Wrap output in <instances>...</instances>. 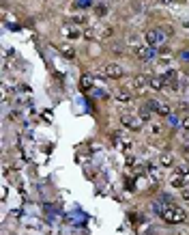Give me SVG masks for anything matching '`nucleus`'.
Returning a JSON list of instances; mask_svg holds the SVG:
<instances>
[{"instance_id": "f257e3e1", "label": "nucleus", "mask_w": 189, "mask_h": 235, "mask_svg": "<svg viewBox=\"0 0 189 235\" xmlns=\"http://www.w3.org/2000/svg\"><path fill=\"white\" fill-rule=\"evenodd\" d=\"M155 212L161 216L166 222H170V224H178V222H183L185 220V212L183 209H178V207H174V205H161V203H155Z\"/></svg>"}, {"instance_id": "f03ea898", "label": "nucleus", "mask_w": 189, "mask_h": 235, "mask_svg": "<svg viewBox=\"0 0 189 235\" xmlns=\"http://www.w3.org/2000/svg\"><path fill=\"white\" fill-rule=\"evenodd\" d=\"M166 35L168 33H163V30H159V28H151L148 33H146V41H148V45H161L163 39H166Z\"/></svg>"}, {"instance_id": "7ed1b4c3", "label": "nucleus", "mask_w": 189, "mask_h": 235, "mask_svg": "<svg viewBox=\"0 0 189 235\" xmlns=\"http://www.w3.org/2000/svg\"><path fill=\"white\" fill-rule=\"evenodd\" d=\"M135 54H138V59H142V60H151L155 56V48L153 45H140L135 50Z\"/></svg>"}, {"instance_id": "20e7f679", "label": "nucleus", "mask_w": 189, "mask_h": 235, "mask_svg": "<svg viewBox=\"0 0 189 235\" xmlns=\"http://www.w3.org/2000/svg\"><path fill=\"white\" fill-rule=\"evenodd\" d=\"M105 76L108 78H120L123 76V69L116 63H110V65H105Z\"/></svg>"}, {"instance_id": "39448f33", "label": "nucleus", "mask_w": 189, "mask_h": 235, "mask_svg": "<svg viewBox=\"0 0 189 235\" xmlns=\"http://www.w3.org/2000/svg\"><path fill=\"white\" fill-rule=\"evenodd\" d=\"M120 121H123V125H127V127H131V130H140V125H142V121L131 117V115H125Z\"/></svg>"}, {"instance_id": "423d86ee", "label": "nucleus", "mask_w": 189, "mask_h": 235, "mask_svg": "<svg viewBox=\"0 0 189 235\" xmlns=\"http://www.w3.org/2000/svg\"><path fill=\"white\" fill-rule=\"evenodd\" d=\"M148 82H151V80L146 78V76H142V74H140V76H135V78L131 80V86H133V89H138V91H140V89H144V86H146Z\"/></svg>"}, {"instance_id": "0eeeda50", "label": "nucleus", "mask_w": 189, "mask_h": 235, "mask_svg": "<svg viewBox=\"0 0 189 235\" xmlns=\"http://www.w3.org/2000/svg\"><path fill=\"white\" fill-rule=\"evenodd\" d=\"M151 108H148V106H146V104H144V106H140V112H138V119H140V121H142V123H144V121H148V119H151Z\"/></svg>"}, {"instance_id": "6e6552de", "label": "nucleus", "mask_w": 189, "mask_h": 235, "mask_svg": "<svg viewBox=\"0 0 189 235\" xmlns=\"http://www.w3.org/2000/svg\"><path fill=\"white\" fill-rule=\"evenodd\" d=\"M80 89H82V91H90V89H93V78H90V76H82V78H80Z\"/></svg>"}, {"instance_id": "1a4fd4ad", "label": "nucleus", "mask_w": 189, "mask_h": 235, "mask_svg": "<svg viewBox=\"0 0 189 235\" xmlns=\"http://www.w3.org/2000/svg\"><path fill=\"white\" fill-rule=\"evenodd\" d=\"M116 99H118L120 104H129V101H131V95H129L125 89H118V91H116Z\"/></svg>"}, {"instance_id": "9d476101", "label": "nucleus", "mask_w": 189, "mask_h": 235, "mask_svg": "<svg viewBox=\"0 0 189 235\" xmlns=\"http://www.w3.org/2000/svg\"><path fill=\"white\" fill-rule=\"evenodd\" d=\"M170 183H172V186H176V188H185V179H183V175H181V173H176V175H172Z\"/></svg>"}, {"instance_id": "9b49d317", "label": "nucleus", "mask_w": 189, "mask_h": 235, "mask_svg": "<svg viewBox=\"0 0 189 235\" xmlns=\"http://www.w3.org/2000/svg\"><path fill=\"white\" fill-rule=\"evenodd\" d=\"M157 112H159L161 117H170V106L163 104V101H159V104H157Z\"/></svg>"}, {"instance_id": "f8f14e48", "label": "nucleus", "mask_w": 189, "mask_h": 235, "mask_svg": "<svg viewBox=\"0 0 189 235\" xmlns=\"http://www.w3.org/2000/svg\"><path fill=\"white\" fill-rule=\"evenodd\" d=\"M163 84H166V80L163 78H151V82H148V86H153V89H163Z\"/></svg>"}, {"instance_id": "ddd939ff", "label": "nucleus", "mask_w": 189, "mask_h": 235, "mask_svg": "<svg viewBox=\"0 0 189 235\" xmlns=\"http://www.w3.org/2000/svg\"><path fill=\"white\" fill-rule=\"evenodd\" d=\"M94 11H97V15H99V18H103V15L108 13V7H105V4H97V9H94Z\"/></svg>"}, {"instance_id": "4468645a", "label": "nucleus", "mask_w": 189, "mask_h": 235, "mask_svg": "<svg viewBox=\"0 0 189 235\" xmlns=\"http://www.w3.org/2000/svg\"><path fill=\"white\" fill-rule=\"evenodd\" d=\"M62 54H65L67 59H73V56H75V52H73V48H69V45H65V48H62Z\"/></svg>"}, {"instance_id": "2eb2a0df", "label": "nucleus", "mask_w": 189, "mask_h": 235, "mask_svg": "<svg viewBox=\"0 0 189 235\" xmlns=\"http://www.w3.org/2000/svg\"><path fill=\"white\" fill-rule=\"evenodd\" d=\"M75 4L80 9H86V7H90L93 4V0H75Z\"/></svg>"}, {"instance_id": "dca6fc26", "label": "nucleus", "mask_w": 189, "mask_h": 235, "mask_svg": "<svg viewBox=\"0 0 189 235\" xmlns=\"http://www.w3.org/2000/svg\"><path fill=\"white\" fill-rule=\"evenodd\" d=\"M157 104H159V101H157V99H148V101H146V106H148V108H151L153 112H157Z\"/></svg>"}, {"instance_id": "f3484780", "label": "nucleus", "mask_w": 189, "mask_h": 235, "mask_svg": "<svg viewBox=\"0 0 189 235\" xmlns=\"http://www.w3.org/2000/svg\"><path fill=\"white\" fill-rule=\"evenodd\" d=\"M161 164L170 166V164H172V156H168V153H163V156H161Z\"/></svg>"}, {"instance_id": "a211bd4d", "label": "nucleus", "mask_w": 189, "mask_h": 235, "mask_svg": "<svg viewBox=\"0 0 189 235\" xmlns=\"http://www.w3.org/2000/svg\"><path fill=\"white\" fill-rule=\"evenodd\" d=\"M176 173H181L183 177H185V175H189V166H181V168H178Z\"/></svg>"}, {"instance_id": "6ab92c4d", "label": "nucleus", "mask_w": 189, "mask_h": 235, "mask_svg": "<svg viewBox=\"0 0 189 235\" xmlns=\"http://www.w3.org/2000/svg\"><path fill=\"white\" fill-rule=\"evenodd\" d=\"M168 123H170L172 127H174V125H178V119H176V117H172V115H170V117H168Z\"/></svg>"}, {"instance_id": "aec40b11", "label": "nucleus", "mask_w": 189, "mask_h": 235, "mask_svg": "<svg viewBox=\"0 0 189 235\" xmlns=\"http://www.w3.org/2000/svg\"><path fill=\"white\" fill-rule=\"evenodd\" d=\"M181 59H183V60H189V48H185V50L181 52Z\"/></svg>"}, {"instance_id": "412c9836", "label": "nucleus", "mask_w": 189, "mask_h": 235, "mask_svg": "<svg viewBox=\"0 0 189 235\" xmlns=\"http://www.w3.org/2000/svg\"><path fill=\"white\" fill-rule=\"evenodd\" d=\"M181 125H183L185 130H189V117H185V119H183V121H181Z\"/></svg>"}, {"instance_id": "4be33fe9", "label": "nucleus", "mask_w": 189, "mask_h": 235, "mask_svg": "<svg viewBox=\"0 0 189 235\" xmlns=\"http://www.w3.org/2000/svg\"><path fill=\"white\" fill-rule=\"evenodd\" d=\"M183 198H185V201H189V188H185V190H183Z\"/></svg>"}, {"instance_id": "5701e85b", "label": "nucleus", "mask_w": 189, "mask_h": 235, "mask_svg": "<svg viewBox=\"0 0 189 235\" xmlns=\"http://www.w3.org/2000/svg\"><path fill=\"white\" fill-rule=\"evenodd\" d=\"M185 26H187V28H189V20H187V22H185Z\"/></svg>"}]
</instances>
